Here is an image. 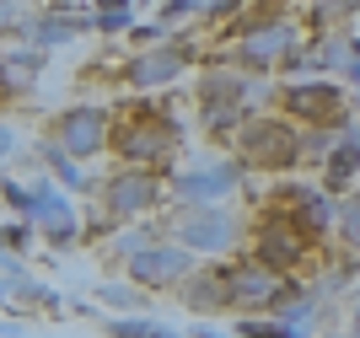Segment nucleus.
Wrapping results in <instances>:
<instances>
[{
  "label": "nucleus",
  "instance_id": "obj_1",
  "mask_svg": "<svg viewBox=\"0 0 360 338\" xmlns=\"http://www.w3.org/2000/svg\"><path fill=\"white\" fill-rule=\"evenodd\" d=\"M129 274L146 290H167V285H178L188 274V247H140L129 258Z\"/></svg>",
  "mask_w": 360,
  "mask_h": 338
},
{
  "label": "nucleus",
  "instance_id": "obj_2",
  "mask_svg": "<svg viewBox=\"0 0 360 338\" xmlns=\"http://www.w3.org/2000/svg\"><path fill=\"white\" fill-rule=\"evenodd\" d=\"M242 145H248V156H253L258 167H290L301 156L296 129H285V124H248Z\"/></svg>",
  "mask_w": 360,
  "mask_h": 338
},
{
  "label": "nucleus",
  "instance_id": "obj_3",
  "mask_svg": "<svg viewBox=\"0 0 360 338\" xmlns=\"http://www.w3.org/2000/svg\"><path fill=\"white\" fill-rule=\"evenodd\" d=\"M237 242V221L226 209H188L183 215V247L194 252H226Z\"/></svg>",
  "mask_w": 360,
  "mask_h": 338
},
{
  "label": "nucleus",
  "instance_id": "obj_4",
  "mask_svg": "<svg viewBox=\"0 0 360 338\" xmlns=\"http://www.w3.org/2000/svg\"><path fill=\"white\" fill-rule=\"evenodd\" d=\"M226 290H231V306H274L285 295V285L264 264H242L237 274H226Z\"/></svg>",
  "mask_w": 360,
  "mask_h": 338
},
{
  "label": "nucleus",
  "instance_id": "obj_5",
  "mask_svg": "<svg viewBox=\"0 0 360 338\" xmlns=\"http://www.w3.org/2000/svg\"><path fill=\"white\" fill-rule=\"evenodd\" d=\"M156 193H162V183L146 172H119L113 183H108V209L119 215V221H129V215H146L150 204H156Z\"/></svg>",
  "mask_w": 360,
  "mask_h": 338
},
{
  "label": "nucleus",
  "instance_id": "obj_6",
  "mask_svg": "<svg viewBox=\"0 0 360 338\" xmlns=\"http://www.w3.org/2000/svg\"><path fill=\"white\" fill-rule=\"evenodd\" d=\"M32 221L44 226V236L49 242H75V215H70V204H65V193L60 188H49V183H38L32 188Z\"/></svg>",
  "mask_w": 360,
  "mask_h": 338
},
{
  "label": "nucleus",
  "instance_id": "obj_7",
  "mask_svg": "<svg viewBox=\"0 0 360 338\" xmlns=\"http://www.w3.org/2000/svg\"><path fill=\"white\" fill-rule=\"evenodd\" d=\"M103 145V113L97 108H70V113L60 118V150L65 156H91V150Z\"/></svg>",
  "mask_w": 360,
  "mask_h": 338
},
{
  "label": "nucleus",
  "instance_id": "obj_8",
  "mask_svg": "<svg viewBox=\"0 0 360 338\" xmlns=\"http://www.w3.org/2000/svg\"><path fill=\"white\" fill-rule=\"evenodd\" d=\"M167 145H172V118H150V124L119 129V150L129 162H156V156H167Z\"/></svg>",
  "mask_w": 360,
  "mask_h": 338
},
{
  "label": "nucleus",
  "instance_id": "obj_9",
  "mask_svg": "<svg viewBox=\"0 0 360 338\" xmlns=\"http://www.w3.org/2000/svg\"><path fill=\"white\" fill-rule=\"evenodd\" d=\"M301 258V231H296V221L290 226H264V231H258V264L269 268V274H280V268H290Z\"/></svg>",
  "mask_w": 360,
  "mask_h": 338
},
{
  "label": "nucleus",
  "instance_id": "obj_10",
  "mask_svg": "<svg viewBox=\"0 0 360 338\" xmlns=\"http://www.w3.org/2000/svg\"><path fill=\"white\" fill-rule=\"evenodd\" d=\"M290 113L307 118V124H328L333 113H339V86H328V81H312V86H290Z\"/></svg>",
  "mask_w": 360,
  "mask_h": 338
},
{
  "label": "nucleus",
  "instance_id": "obj_11",
  "mask_svg": "<svg viewBox=\"0 0 360 338\" xmlns=\"http://www.w3.org/2000/svg\"><path fill=\"white\" fill-rule=\"evenodd\" d=\"M231 183H237L231 167H194V172L172 177V193H178V199H221Z\"/></svg>",
  "mask_w": 360,
  "mask_h": 338
},
{
  "label": "nucleus",
  "instance_id": "obj_12",
  "mask_svg": "<svg viewBox=\"0 0 360 338\" xmlns=\"http://www.w3.org/2000/svg\"><path fill=\"white\" fill-rule=\"evenodd\" d=\"M178 70H183L178 48H156V54H146V59L129 65V86H162V81H172Z\"/></svg>",
  "mask_w": 360,
  "mask_h": 338
},
{
  "label": "nucleus",
  "instance_id": "obj_13",
  "mask_svg": "<svg viewBox=\"0 0 360 338\" xmlns=\"http://www.w3.org/2000/svg\"><path fill=\"white\" fill-rule=\"evenodd\" d=\"M188 306H231V290H226V274H215V280H194L188 285Z\"/></svg>",
  "mask_w": 360,
  "mask_h": 338
},
{
  "label": "nucleus",
  "instance_id": "obj_14",
  "mask_svg": "<svg viewBox=\"0 0 360 338\" xmlns=\"http://www.w3.org/2000/svg\"><path fill=\"white\" fill-rule=\"evenodd\" d=\"M44 162L54 167V172H60V183H65V188H86V172H81V167H75V156H65L60 145H44Z\"/></svg>",
  "mask_w": 360,
  "mask_h": 338
},
{
  "label": "nucleus",
  "instance_id": "obj_15",
  "mask_svg": "<svg viewBox=\"0 0 360 338\" xmlns=\"http://www.w3.org/2000/svg\"><path fill=\"white\" fill-rule=\"evenodd\" d=\"M285 44H290L285 27H264V32H253V38H248V59H269V54H280Z\"/></svg>",
  "mask_w": 360,
  "mask_h": 338
},
{
  "label": "nucleus",
  "instance_id": "obj_16",
  "mask_svg": "<svg viewBox=\"0 0 360 338\" xmlns=\"http://www.w3.org/2000/svg\"><path fill=\"white\" fill-rule=\"evenodd\" d=\"M242 338H301V333L290 323H253V317H248V323H242Z\"/></svg>",
  "mask_w": 360,
  "mask_h": 338
},
{
  "label": "nucleus",
  "instance_id": "obj_17",
  "mask_svg": "<svg viewBox=\"0 0 360 338\" xmlns=\"http://www.w3.org/2000/svg\"><path fill=\"white\" fill-rule=\"evenodd\" d=\"M339 236H345L349 247H360V199H349V204L339 209Z\"/></svg>",
  "mask_w": 360,
  "mask_h": 338
},
{
  "label": "nucleus",
  "instance_id": "obj_18",
  "mask_svg": "<svg viewBox=\"0 0 360 338\" xmlns=\"http://www.w3.org/2000/svg\"><path fill=\"white\" fill-rule=\"evenodd\" d=\"M70 32H75V22H38V27H32V38H38V44H65Z\"/></svg>",
  "mask_w": 360,
  "mask_h": 338
},
{
  "label": "nucleus",
  "instance_id": "obj_19",
  "mask_svg": "<svg viewBox=\"0 0 360 338\" xmlns=\"http://www.w3.org/2000/svg\"><path fill=\"white\" fill-rule=\"evenodd\" d=\"M103 301H113V306H140V295L124 290V285H103Z\"/></svg>",
  "mask_w": 360,
  "mask_h": 338
},
{
  "label": "nucleus",
  "instance_id": "obj_20",
  "mask_svg": "<svg viewBox=\"0 0 360 338\" xmlns=\"http://www.w3.org/2000/svg\"><path fill=\"white\" fill-rule=\"evenodd\" d=\"M124 22H129V6H119V0H113V6L103 11V27L113 32V27H124Z\"/></svg>",
  "mask_w": 360,
  "mask_h": 338
},
{
  "label": "nucleus",
  "instance_id": "obj_21",
  "mask_svg": "<svg viewBox=\"0 0 360 338\" xmlns=\"http://www.w3.org/2000/svg\"><path fill=\"white\" fill-rule=\"evenodd\" d=\"M323 11H345L349 16V11H360V0H323Z\"/></svg>",
  "mask_w": 360,
  "mask_h": 338
},
{
  "label": "nucleus",
  "instance_id": "obj_22",
  "mask_svg": "<svg viewBox=\"0 0 360 338\" xmlns=\"http://www.w3.org/2000/svg\"><path fill=\"white\" fill-rule=\"evenodd\" d=\"M11 145H16V134L6 129V124H0V156H11Z\"/></svg>",
  "mask_w": 360,
  "mask_h": 338
},
{
  "label": "nucleus",
  "instance_id": "obj_23",
  "mask_svg": "<svg viewBox=\"0 0 360 338\" xmlns=\"http://www.w3.org/2000/svg\"><path fill=\"white\" fill-rule=\"evenodd\" d=\"M194 338H226V333H215L210 323H199V327H194Z\"/></svg>",
  "mask_w": 360,
  "mask_h": 338
},
{
  "label": "nucleus",
  "instance_id": "obj_24",
  "mask_svg": "<svg viewBox=\"0 0 360 338\" xmlns=\"http://www.w3.org/2000/svg\"><path fill=\"white\" fill-rule=\"evenodd\" d=\"M355 338H360V301H355Z\"/></svg>",
  "mask_w": 360,
  "mask_h": 338
}]
</instances>
